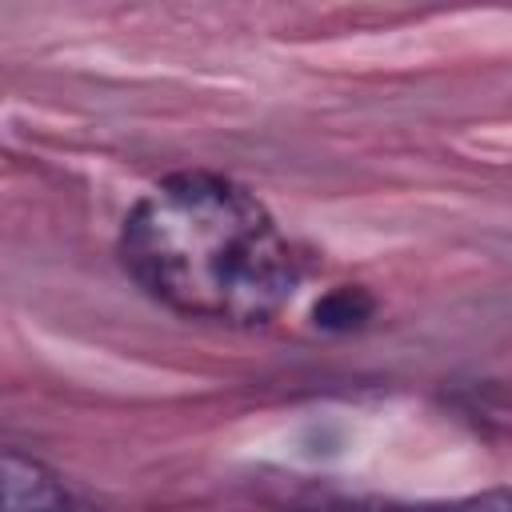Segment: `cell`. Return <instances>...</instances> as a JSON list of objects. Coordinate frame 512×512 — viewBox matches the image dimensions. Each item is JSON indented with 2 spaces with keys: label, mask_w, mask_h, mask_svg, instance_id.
Instances as JSON below:
<instances>
[{
  "label": "cell",
  "mask_w": 512,
  "mask_h": 512,
  "mask_svg": "<svg viewBox=\"0 0 512 512\" xmlns=\"http://www.w3.org/2000/svg\"><path fill=\"white\" fill-rule=\"evenodd\" d=\"M120 264L168 312L236 328L268 324L300 284V256L272 212L216 172L152 184L124 216Z\"/></svg>",
  "instance_id": "6da1fadb"
},
{
  "label": "cell",
  "mask_w": 512,
  "mask_h": 512,
  "mask_svg": "<svg viewBox=\"0 0 512 512\" xmlns=\"http://www.w3.org/2000/svg\"><path fill=\"white\" fill-rule=\"evenodd\" d=\"M4 512H72V496L40 460L4 452Z\"/></svg>",
  "instance_id": "7a4b0ae2"
},
{
  "label": "cell",
  "mask_w": 512,
  "mask_h": 512,
  "mask_svg": "<svg viewBox=\"0 0 512 512\" xmlns=\"http://www.w3.org/2000/svg\"><path fill=\"white\" fill-rule=\"evenodd\" d=\"M368 312H372V296L364 288H336L324 296V304H316V324L356 328L360 320H368Z\"/></svg>",
  "instance_id": "3957f363"
},
{
  "label": "cell",
  "mask_w": 512,
  "mask_h": 512,
  "mask_svg": "<svg viewBox=\"0 0 512 512\" xmlns=\"http://www.w3.org/2000/svg\"><path fill=\"white\" fill-rule=\"evenodd\" d=\"M312 512H432V508H404V504H368V500H356V504H324V508H312Z\"/></svg>",
  "instance_id": "277c9868"
},
{
  "label": "cell",
  "mask_w": 512,
  "mask_h": 512,
  "mask_svg": "<svg viewBox=\"0 0 512 512\" xmlns=\"http://www.w3.org/2000/svg\"><path fill=\"white\" fill-rule=\"evenodd\" d=\"M452 512H512V492H492V496H480V500L452 508Z\"/></svg>",
  "instance_id": "5b68a950"
}]
</instances>
